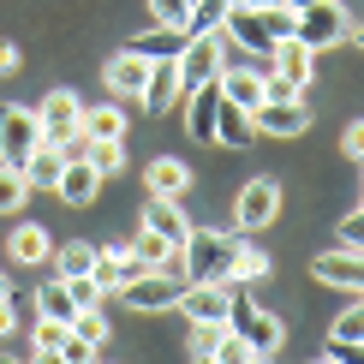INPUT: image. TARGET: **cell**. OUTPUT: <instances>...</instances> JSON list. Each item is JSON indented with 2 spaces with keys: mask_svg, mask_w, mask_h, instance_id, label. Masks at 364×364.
<instances>
[{
  "mask_svg": "<svg viewBox=\"0 0 364 364\" xmlns=\"http://www.w3.org/2000/svg\"><path fill=\"white\" fill-rule=\"evenodd\" d=\"M36 144H42V119L30 108H18V102H6V108H0V161H6V168H24Z\"/></svg>",
  "mask_w": 364,
  "mask_h": 364,
  "instance_id": "obj_5",
  "label": "cell"
},
{
  "mask_svg": "<svg viewBox=\"0 0 364 364\" xmlns=\"http://www.w3.org/2000/svg\"><path fill=\"white\" fill-rule=\"evenodd\" d=\"M149 263H138V257H132V245H114V251H96V269H90V281L102 287V299L108 293H119V287H126L132 275H144Z\"/></svg>",
  "mask_w": 364,
  "mask_h": 364,
  "instance_id": "obj_17",
  "label": "cell"
},
{
  "mask_svg": "<svg viewBox=\"0 0 364 364\" xmlns=\"http://www.w3.org/2000/svg\"><path fill=\"white\" fill-rule=\"evenodd\" d=\"M221 96L233 102V108H245V114H257L263 108V96H269V72H245V66H221Z\"/></svg>",
  "mask_w": 364,
  "mask_h": 364,
  "instance_id": "obj_16",
  "label": "cell"
},
{
  "mask_svg": "<svg viewBox=\"0 0 364 364\" xmlns=\"http://www.w3.org/2000/svg\"><path fill=\"white\" fill-rule=\"evenodd\" d=\"M227 335H239L245 341V353L251 358H269V353H281V316L275 311H263V305H251L245 293L233 287V305H227Z\"/></svg>",
  "mask_w": 364,
  "mask_h": 364,
  "instance_id": "obj_2",
  "label": "cell"
},
{
  "mask_svg": "<svg viewBox=\"0 0 364 364\" xmlns=\"http://www.w3.org/2000/svg\"><path fill=\"white\" fill-rule=\"evenodd\" d=\"M168 239H161V233H149V227H144V233L138 239H132V257H138V263H149V269H161V263H168Z\"/></svg>",
  "mask_w": 364,
  "mask_h": 364,
  "instance_id": "obj_37",
  "label": "cell"
},
{
  "mask_svg": "<svg viewBox=\"0 0 364 364\" xmlns=\"http://www.w3.org/2000/svg\"><path fill=\"white\" fill-rule=\"evenodd\" d=\"M179 96H186V78H179V60H149V78H144V108L149 114H173Z\"/></svg>",
  "mask_w": 364,
  "mask_h": 364,
  "instance_id": "obj_15",
  "label": "cell"
},
{
  "mask_svg": "<svg viewBox=\"0 0 364 364\" xmlns=\"http://www.w3.org/2000/svg\"><path fill=\"white\" fill-rule=\"evenodd\" d=\"M60 358H72V364H84V358H96V346H84L78 335L66 328V346H60Z\"/></svg>",
  "mask_w": 364,
  "mask_h": 364,
  "instance_id": "obj_42",
  "label": "cell"
},
{
  "mask_svg": "<svg viewBox=\"0 0 364 364\" xmlns=\"http://www.w3.org/2000/svg\"><path fill=\"white\" fill-rule=\"evenodd\" d=\"M311 275L323 287H341V293H364V251L358 245H335L311 263Z\"/></svg>",
  "mask_w": 364,
  "mask_h": 364,
  "instance_id": "obj_11",
  "label": "cell"
},
{
  "mask_svg": "<svg viewBox=\"0 0 364 364\" xmlns=\"http://www.w3.org/2000/svg\"><path fill=\"white\" fill-rule=\"evenodd\" d=\"M48 257H54V275H60V281L90 275V269H96V245H84V239H72V245H60V251H48Z\"/></svg>",
  "mask_w": 364,
  "mask_h": 364,
  "instance_id": "obj_26",
  "label": "cell"
},
{
  "mask_svg": "<svg viewBox=\"0 0 364 364\" xmlns=\"http://www.w3.org/2000/svg\"><path fill=\"white\" fill-rule=\"evenodd\" d=\"M358 168H364V161H358Z\"/></svg>",
  "mask_w": 364,
  "mask_h": 364,
  "instance_id": "obj_48",
  "label": "cell"
},
{
  "mask_svg": "<svg viewBox=\"0 0 364 364\" xmlns=\"http://www.w3.org/2000/svg\"><path fill=\"white\" fill-rule=\"evenodd\" d=\"M221 341H227V323H191L186 353H191V358H215V353H221Z\"/></svg>",
  "mask_w": 364,
  "mask_h": 364,
  "instance_id": "obj_35",
  "label": "cell"
},
{
  "mask_svg": "<svg viewBox=\"0 0 364 364\" xmlns=\"http://www.w3.org/2000/svg\"><path fill=\"white\" fill-rule=\"evenodd\" d=\"M179 275H161V269H144V275H132L119 293H126V311H173L179 299Z\"/></svg>",
  "mask_w": 364,
  "mask_h": 364,
  "instance_id": "obj_9",
  "label": "cell"
},
{
  "mask_svg": "<svg viewBox=\"0 0 364 364\" xmlns=\"http://www.w3.org/2000/svg\"><path fill=\"white\" fill-rule=\"evenodd\" d=\"M257 132H269V138H305L311 114H305V96H263V108L251 114Z\"/></svg>",
  "mask_w": 364,
  "mask_h": 364,
  "instance_id": "obj_10",
  "label": "cell"
},
{
  "mask_svg": "<svg viewBox=\"0 0 364 364\" xmlns=\"http://www.w3.org/2000/svg\"><path fill=\"white\" fill-rule=\"evenodd\" d=\"M0 299H6V275H0Z\"/></svg>",
  "mask_w": 364,
  "mask_h": 364,
  "instance_id": "obj_47",
  "label": "cell"
},
{
  "mask_svg": "<svg viewBox=\"0 0 364 364\" xmlns=\"http://www.w3.org/2000/svg\"><path fill=\"white\" fill-rule=\"evenodd\" d=\"M54 191L66 197V203H90V197L102 191V173L90 168L84 156H66V168H60V179H54Z\"/></svg>",
  "mask_w": 364,
  "mask_h": 364,
  "instance_id": "obj_20",
  "label": "cell"
},
{
  "mask_svg": "<svg viewBox=\"0 0 364 364\" xmlns=\"http://www.w3.org/2000/svg\"><path fill=\"white\" fill-rule=\"evenodd\" d=\"M36 119H42V138L48 144H66V138H78V119H84V102L72 96V90H48V102L36 108Z\"/></svg>",
  "mask_w": 364,
  "mask_h": 364,
  "instance_id": "obj_12",
  "label": "cell"
},
{
  "mask_svg": "<svg viewBox=\"0 0 364 364\" xmlns=\"http://www.w3.org/2000/svg\"><path fill=\"white\" fill-rule=\"evenodd\" d=\"M275 215H281V186L275 179H251V186L239 191V203H233V227L239 233H263Z\"/></svg>",
  "mask_w": 364,
  "mask_h": 364,
  "instance_id": "obj_7",
  "label": "cell"
},
{
  "mask_svg": "<svg viewBox=\"0 0 364 364\" xmlns=\"http://www.w3.org/2000/svg\"><path fill=\"white\" fill-rule=\"evenodd\" d=\"M346 42H358V48H364V24H353V30H346Z\"/></svg>",
  "mask_w": 364,
  "mask_h": 364,
  "instance_id": "obj_44",
  "label": "cell"
},
{
  "mask_svg": "<svg viewBox=\"0 0 364 364\" xmlns=\"http://www.w3.org/2000/svg\"><path fill=\"white\" fill-rule=\"evenodd\" d=\"M60 168H66V149L42 138L36 149H30V161H24V179H30V191H54V179H60Z\"/></svg>",
  "mask_w": 364,
  "mask_h": 364,
  "instance_id": "obj_24",
  "label": "cell"
},
{
  "mask_svg": "<svg viewBox=\"0 0 364 364\" xmlns=\"http://www.w3.org/2000/svg\"><path fill=\"white\" fill-rule=\"evenodd\" d=\"M144 179H149V197H173V203H179V197H186V186H191V168H186L179 156H156Z\"/></svg>",
  "mask_w": 364,
  "mask_h": 364,
  "instance_id": "obj_23",
  "label": "cell"
},
{
  "mask_svg": "<svg viewBox=\"0 0 364 364\" xmlns=\"http://www.w3.org/2000/svg\"><path fill=\"white\" fill-rule=\"evenodd\" d=\"M227 6H233V0H191V12H186V30H191V36H203V30H221Z\"/></svg>",
  "mask_w": 364,
  "mask_h": 364,
  "instance_id": "obj_34",
  "label": "cell"
},
{
  "mask_svg": "<svg viewBox=\"0 0 364 364\" xmlns=\"http://www.w3.org/2000/svg\"><path fill=\"white\" fill-rule=\"evenodd\" d=\"M144 78H149V60L144 54H114L108 60V90H114V96H138L144 102Z\"/></svg>",
  "mask_w": 364,
  "mask_h": 364,
  "instance_id": "obj_22",
  "label": "cell"
},
{
  "mask_svg": "<svg viewBox=\"0 0 364 364\" xmlns=\"http://www.w3.org/2000/svg\"><path fill=\"white\" fill-rule=\"evenodd\" d=\"M257 138H263V132H257V119L221 96V114H215V144H227V149H251Z\"/></svg>",
  "mask_w": 364,
  "mask_h": 364,
  "instance_id": "obj_21",
  "label": "cell"
},
{
  "mask_svg": "<svg viewBox=\"0 0 364 364\" xmlns=\"http://www.w3.org/2000/svg\"><path fill=\"white\" fill-rule=\"evenodd\" d=\"M239 239L227 233V227H191V239L179 245V257H186V275L191 281H227V263H233Z\"/></svg>",
  "mask_w": 364,
  "mask_h": 364,
  "instance_id": "obj_3",
  "label": "cell"
},
{
  "mask_svg": "<svg viewBox=\"0 0 364 364\" xmlns=\"http://www.w3.org/2000/svg\"><path fill=\"white\" fill-rule=\"evenodd\" d=\"M191 42V30L186 24H149L144 36H132L126 48L132 54H144V60H179V48Z\"/></svg>",
  "mask_w": 364,
  "mask_h": 364,
  "instance_id": "obj_18",
  "label": "cell"
},
{
  "mask_svg": "<svg viewBox=\"0 0 364 364\" xmlns=\"http://www.w3.org/2000/svg\"><path fill=\"white\" fill-rule=\"evenodd\" d=\"M281 6H293V12H299V6H316V0H281Z\"/></svg>",
  "mask_w": 364,
  "mask_h": 364,
  "instance_id": "obj_45",
  "label": "cell"
},
{
  "mask_svg": "<svg viewBox=\"0 0 364 364\" xmlns=\"http://www.w3.org/2000/svg\"><path fill=\"white\" fill-rule=\"evenodd\" d=\"M78 156H84L102 179H108V173H126V138H84Z\"/></svg>",
  "mask_w": 364,
  "mask_h": 364,
  "instance_id": "obj_25",
  "label": "cell"
},
{
  "mask_svg": "<svg viewBox=\"0 0 364 364\" xmlns=\"http://www.w3.org/2000/svg\"><path fill=\"white\" fill-rule=\"evenodd\" d=\"M346 30H353V12H346L341 0H316V6H299V12H293V36L305 42L311 54L346 42Z\"/></svg>",
  "mask_w": 364,
  "mask_h": 364,
  "instance_id": "obj_4",
  "label": "cell"
},
{
  "mask_svg": "<svg viewBox=\"0 0 364 364\" xmlns=\"http://www.w3.org/2000/svg\"><path fill=\"white\" fill-rule=\"evenodd\" d=\"M6 72H18V48H12V42H0V78H6Z\"/></svg>",
  "mask_w": 364,
  "mask_h": 364,
  "instance_id": "obj_43",
  "label": "cell"
},
{
  "mask_svg": "<svg viewBox=\"0 0 364 364\" xmlns=\"http://www.w3.org/2000/svg\"><path fill=\"white\" fill-rule=\"evenodd\" d=\"M66 293H72V305H78V311H90V305H102V287L90 281V275H72V281H66Z\"/></svg>",
  "mask_w": 364,
  "mask_h": 364,
  "instance_id": "obj_38",
  "label": "cell"
},
{
  "mask_svg": "<svg viewBox=\"0 0 364 364\" xmlns=\"http://www.w3.org/2000/svg\"><path fill=\"white\" fill-rule=\"evenodd\" d=\"M245 6H275V0H245Z\"/></svg>",
  "mask_w": 364,
  "mask_h": 364,
  "instance_id": "obj_46",
  "label": "cell"
},
{
  "mask_svg": "<svg viewBox=\"0 0 364 364\" xmlns=\"http://www.w3.org/2000/svg\"><path fill=\"white\" fill-rule=\"evenodd\" d=\"M84 138H126V114L119 108H84Z\"/></svg>",
  "mask_w": 364,
  "mask_h": 364,
  "instance_id": "obj_32",
  "label": "cell"
},
{
  "mask_svg": "<svg viewBox=\"0 0 364 364\" xmlns=\"http://www.w3.org/2000/svg\"><path fill=\"white\" fill-rule=\"evenodd\" d=\"M263 275H269V257L251 251V245H239L233 263H227V281H233V287H251V281H263Z\"/></svg>",
  "mask_w": 364,
  "mask_h": 364,
  "instance_id": "obj_30",
  "label": "cell"
},
{
  "mask_svg": "<svg viewBox=\"0 0 364 364\" xmlns=\"http://www.w3.org/2000/svg\"><path fill=\"white\" fill-rule=\"evenodd\" d=\"M66 328L72 323H60V316H36V323H30V353H36V358H60Z\"/></svg>",
  "mask_w": 364,
  "mask_h": 364,
  "instance_id": "obj_27",
  "label": "cell"
},
{
  "mask_svg": "<svg viewBox=\"0 0 364 364\" xmlns=\"http://www.w3.org/2000/svg\"><path fill=\"white\" fill-rule=\"evenodd\" d=\"M179 102H186V132H191L197 144H215V114H221V84H215V78H209V84H191V90H186V96H179Z\"/></svg>",
  "mask_w": 364,
  "mask_h": 364,
  "instance_id": "obj_13",
  "label": "cell"
},
{
  "mask_svg": "<svg viewBox=\"0 0 364 364\" xmlns=\"http://www.w3.org/2000/svg\"><path fill=\"white\" fill-rule=\"evenodd\" d=\"M341 149H346V156H353V161H364V119H353V126H346Z\"/></svg>",
  "mask_w": 364,
  "mask_h": 364,
  "instance_id": "obj_41",
  "label": "cell"
},
{
  "mask_svg": "<svg viewBox=\"0 0 364 364\" xmlns=\"http://www.w3.org/2000/svg\"><path fill=\"white\" fill-rule=\"evenodd\" d=\"M358 299H364V293H358Z\"/></svg>",
  "mask_w": 364,
  "mask_h": 364,
  "instance_id": "obj_49",
  "label": "cell"
},
{
  "mask_svg": "<svg viewBox=\"0 0 364 364\" xmlns=\"http://www.w3.org/2000/svg\"><path fill=\"white\" fill-rule=\"evenodd\" d=\"M341 245H358V251H364V203H358V215L341 221Z\"/></svg>",
  "mask_w": 364,
  "mask_h": 364,
  "instance_id": "obj_40",
  "label": "cell"
},
{
  "mask_svg": "<svg viewBox=\"0 0 364 364\" xmlns=\"http://www.w3.org/2000/svg\"><path fill=\"white\" fill-rule=\"evenodd\" d=\"M144 227H149V233H161L173 251L191 239V221L179 215V203H173V197H149V209H144Z\"/></svg>",
  "mask_w": 364,
  "mask_h": 364,
  "instance_id": "obj_19",
  "label": "cell"
},
{
  "mask_svg": "<svg viewBox=\"0 0 364 364\" xmlns=\"http://www.w3.org/2000/svg\"><path fill=\"white\" fill-rule=\"evenodd\" d=\"M36 316H60V323H72L78 316V305H72V293H66V281H48V287H36Z\"/></svg>",
  "mask_w": 364,
  "mask_h": 364,
  "instance_id": "obj_29",
  "label": "cell"
},
{
  "mask_svg": "<svg viewBox=\"0 0 364 364\" xmlns=\"http://www.w3.org/2000/svg\"><path fill=\"white\" fill-rule=\"evenodd\" d=\"M221 42H227V30H203V36H191L186 48H179V78H186V90L191 84H209V78H221Z\"/></svg>",
  "mask_w": 364,
  "mask_h": 364,
  "instance_id": "obj_8",
  "label": "cell"
},
{
  "mask_svg": "<svg viewBox=\"0 0 364 364\" xmlns=\"http://www.w3.org/2000/svg\"><path fill=\"white\" fill-rule=\"evenodd\" d=\"M269 72H275V78H287L293 90H311V78H316V54H311L299 36H281L275 48H269Z\"/></svg>",
  "mask_w": 364,
  "mask_h": 364,
  "instance_id": "obj_14",
  "label": "cell"
},
{
  "mask_svg": "<svg viewBox=\"0 0 364 364\" xmlns=\"http://www.w3.org/2000/svg\"><path fill=\"white\" fill-rule=\"evenodd\" d=\"M72 335H78L84 346H96V353H102V346H108V316H102V305H90V311L72 316Z\"/></svg>",
  "mask_w": 364,
  "mask_h": 364,
  "instance_id": "obj_33",
  "label": "cell"
},
{
  "mask_svg": "<svg viewBox=\"0 0 364 364\" xmlns=\"http://www.w3.org/2000/svg\"><path fill=\"white\" fill-rule=\"evenodd\" d=\"M221 30H227V42H239L245 54H263L269 60V48H275L281 36H293V6H245V0H233L227 6V18H221Z\"/></svg>",
  "mask_w": 364,
  "mask_h": 364,
  "instance_id": "obj_1",
  "label": "cell"
},
{
  "mask_svg": "<svg viewBox=\"0 0 364 364\" xmlns=\"http://www.w3.org/2000/svg\"><path fill=\"white\" fill-rule=\"evenodd\" d=\"M24 197H30L24 168H6V161H0V215H18V209H24Z\"/></svg>",
  "mask_w": 364,
  "mask_h": 364,
  "instance_id": "obj_31",
  "label": "cell"
},
{
  "mask_svg": "<svg viewBox=\"0 0 364 364\" xmlns=\"http://www.w3.org/2000/svg\"><path fill=\"white\" fill-rule=\"evenodd\" d=\"M227 305H233V281H186L173 299V311H186L191 323H227Z\"/></svg>",
  "mask_w": 364,
  "mask_h": 364,
  "instance_id": "obj_6",
  "label": "cell"
},
{
  "mask_svg": "<svg viewBox=\"0 0 364 364\" xmlns=\"http://www.w3.org/2000/svg\"><path fill=\"white\" fill-rule=\"evenodd\" d=\"M186 12H191V0H149V18L156 24H186Z\"/></svg>",
  "mask_w": 364,
  "mask_h": 364,
  "instance_id": "obj_39",
  "label": "cell"
},
{
  "mask_svg": "<svg viewBox=\"0 0 364 364\" xmlns=\"http://www.w3.org/2000/svg\"><path fill=\"white\" fill-rule=\"evenodd\" d=\"M12 263H48V233H42V227H12Z\"/></svg>",
  "mask_w": 364,
  "mask_h": 364,
  "instance_id": "obj_28",
  "label": "cell"
},
{
  "mask_svg": "<svg viewBox=\"0 0 364 364\" xmlns=\"http://www.w3.org/2000/svg\"><path fill=\"white\" fill-rule=\"evenodd\" d=\"M328 341H341V346H364V299H358L353 311H341V316H335Z\"/></svg>",
  "mask_w": 364,
  "mask_h": 364,
  "instance_id": "obj_36",
  "label": "cell"
}]
</instances>
